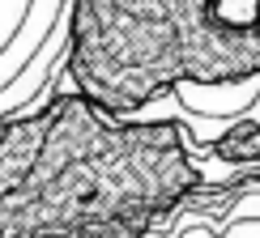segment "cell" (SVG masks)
Wrapping results in <instances>:
<instances>
[{"label":"cell","mask_w":260,"mask_h":238,"mask_svg":"<svg viewBox=\"0 0 260 238\" xmlns=\"http://www.w3.org/2000/svg\"><path fill=\"white\" fill-rule=\"evenodd\" d=\"M213 153L226 157L231 166H252V162H260V124L239 115L218 140H213Z\"/></svg>","instance_id":"6da1fadb"}]
</instances>
